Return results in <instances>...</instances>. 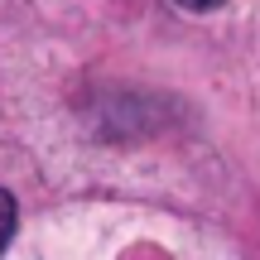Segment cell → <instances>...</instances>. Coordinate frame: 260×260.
<instances>
[{"label": "cell", "instance_id": "7a4b0ae2", "mask_svg": "<svg viewBox=\"0 0 260 260\" xmlns=\"http://www.w3.org/2000/svg\"><path fill=\"white\" fill-rule=\"evenodd\" d=\"M178 10H188V15H207V10H222L226 0H174Z\"/></svg>", "mask_w": 260, "mask_h": 260}, {"label": "cell", "instance_id": "6da1fadb", "mask_svg": "<svg viewBox=\"0 0 260 260\" xmlns=\"http://www.w3.org/2000/svg\"><path fill=\"white\" fill-rule=\"evenodd\" d=\"M15 226H19V207H15V198L0 188V255H5V246L15 241Z\"/></svg>", "mask_w": 260, "mask_h": 260}]
</instances>
